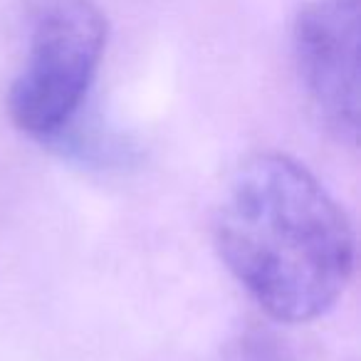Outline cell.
Returning <instances> with one entry per match:
<instances>
[{
  "label": "cell",
  "instance_id": "1",
  "mask_svg": "<svg viewBox=\"0 0 361 361\" xmlns=\"http://www.w3.org/2000/svg\"><path fill=\"white\" fill-rule=\"evenodd\" d=\"M221 260L270 319L314 322L334 310L354 272V231L324 186L292 156L245 159L213 218Z\"/></svg>",
  "mask_w": 361,
  "mask_h": 361
},
{
  "label": "cell",
  "instance_id": "3",
  "mask_svg": "<svg viewBox=\"0 0 361 361\" xmlns=\"http://www.w3.org/2000/svg\"><path fill=\"white\" fill-rule=\"evenodd\" d=\"M361 0H310L292 23V52L307 102L339 144L359 139Z\"/></svg>",
  "mask_w": 361,
  "mask_h": 361
},
{
  "label": "cell",
  "instance_id": "2",
  "mask_svg": "<svg viewBox=\"0 0 361 361\" xmlns=\"http://www.w3.org/2000/svg\"><path fill=\"white\" fill-rule=\"evenodd\" d=\"M27 60L8 92L13 124L50 144L85 109L106 50V16L94 0H23Z\"/></svg>",
  "mask_w": 361,
  "mask_h": 361
},
{
  "label": "cell",
  "instance_id": "4",
  "mask_svg": "<svg viewBox=\"0 0 361 361\" xmlns=\"http://www.w3.org/2000/svg\"><path fill=\"white\" fill-rule=\"evenodd\" d=\"M45 146L55 149L62 159L90 169H121L136 159L134 144L126 136L116 134L104 124L82 121V114Z\"/></svg>",
  "mask_w": 361,
  "mask_h": 361
},
{
  "label": "cell",
  "instance_id": "5",
  "mask_svg": "<svg viewBox=\"0 0 361 361\" xmlns=\"http://www.w3.org/2000/svg\"><path fill=\"white\" fill-rule=\"evenodd\" d=\"M226 361H297V356L275 329L252 324L231 341Z\"/></svg>",
  "mask_w": 361,
  "mask_h": 361
}]
</instances>
